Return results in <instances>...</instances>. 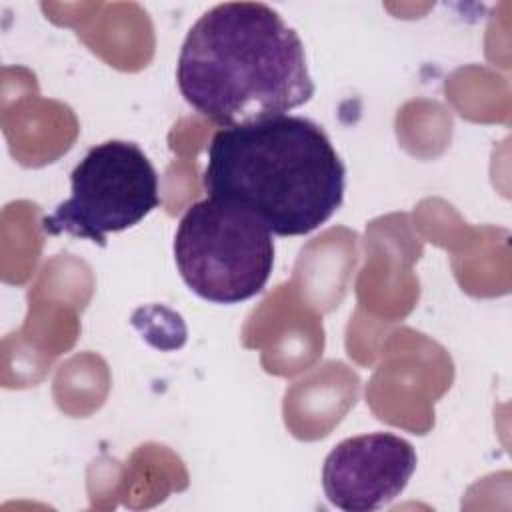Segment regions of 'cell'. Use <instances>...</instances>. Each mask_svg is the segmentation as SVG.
I'll use <instances>...</instances> for the list:
<instances>
[{"label": "cell", "mask_w": 512, "mask_h": 512, "mask_svg": "<svg viewBox=\"0 0 512 512\" xmlns=\"http://www.w3.org/2000/svg\"><path fill=\"white\" fill-rule=\"evenodd\" d=\"M414 446L392 432H370L336 444L322 464L328 502L344 512H374L408 486L416 470Z\"/></svg>", "instance_id": "5b68a950"}, {"label": "cell", "mask_w": 512, "mask_h": 512, "mask_svg": "<svg viewBox=\"0 0 512 512\" xmlns=\"http://www.w3.org/2000/svg\"><path fill=\"white\" fill-rule=\"evenodd\" d=\"M174 260L194 294L214 304H238L266 286L274 266V240L244 208L206 196L182 214L174 234Z\"/></svg>", "instance_id": "3957f363"}, {"label": "cell", "mask_w": 512, "mask_h": 512, "mask_svg": "<svg viewBox=\"0 0 512 512\" xmlns=\"http://www.w3.org/2000/svg\"><path fill=\"white\" fill-rule=\"evenodd\" d=\"M202 184L288 238L314 232L342 206L346 168L320 124L280 114L216 130Z\"/></svg>", "instance_id": "7a4b0ae2"}, {"label": "cell", "mask_w": 512, "mask_h": 512, "mask_svg": "<svg viewBox=\"0 0 512 512\" xmlns=\"http://www.w3.org/2000/svg\"><path fill=\"white\" fill-rule=\"evenodd\" d=\"M158 174L144 150L126 140L92 146L70 174V198L42 218L50 236L70 234L106 246L158 208Z\"/></svg>", "instance_id": "277c9868"}, {"label": "cell", "mask_w": 512, "mask_h": 512, "mask_svg": "<svg viewBox=\"0 0 512 512\" xmlns=\"http://www.w3.org/2000/svg\"><path fill=\"white\" fill-rule=\"evenodd\" d=\"M176 84L220 128L286 114L316 90L298 32L262 2L206 10L182 42Z\"/></svg>", "instance_id": "6da1fadb"}]
</instances>
